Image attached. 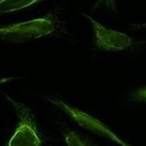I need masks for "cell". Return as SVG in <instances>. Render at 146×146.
<instances>
[{
  "mask_svg": "<svg viewBox=\"0 0 146 146\" xmlns=\"http://www.w3.org/2000/svg\"><path fill=\"white\" fill-rule=\"evenodd\" d=\"M58 17L48 14L29 21L0 27V39L11 43H21L52 34L58 25Z\"/></svg>",
  "mask_w": 146,
  "mask_h": 146,
  "instance_id": "cell-1",
  "label": "cell"
},
{
  "mask_svg": "<svg viewBox=\"0 0 146 146\" xmlns=\"http://www.w3.org/2000/svg\"><path fill=\"white\" fill-rule=\"evenodd\" d=\"M132 97H133V100H138V102H146V87L137 90L132 95Z\"/></svg>",
  "mask_w": 146,
  "mask_h": 146,
  "instance_id": "cell-8",
  "label": "cell"
},
{
  "mask_svg": "<svg viewBox=\"0 0 146 146\" xmlns=\"http://www.w3.org/2000/svg\"><path fill=\"white\" fill-rule=\"evenodd\" d=\"M96 7H104L109 8L110 10L116 12L117 8H116V1L115 0H98L97 3L95 5Z\"/></svg>",
  "mask_w": 146,
  "mask_h": 146,
  "instance_id": "cell-7",
  "label": "cell"
},
{
  "mask_svg": "<svg viewBox=\"0 0 146 146\" xmlns=\"http://www.w3.org/2000/svg\"><path fill=\"white\" fill-rule=\"evenodd\" d=\"M18 79H20V78H19V77H7V78H2V79H0V84L6 83V82H8V81L16 80H18Z\"/></svg>",
  "mask_w": 146,
  "mask_h": 146,
  "instance_id": "cell-9",
  "label": "cell"
},
{
  "mask_svg": "<svg viewBox=\"0 0 146 146\" xmlns=\"http://www.w3.org/2000/svg\"><path fill=\"white\" fill-rule=\"evenodd\" d=\"M39 1L41 0H0V15L22 10Z\"/></svg>",
  "mask_w": 146,
  "mask_h": 146,
  "instance_id": "cell-5",
  "label": "cell"
},
{
  "mask_svg": "<svg viewBox=\"0 0 146 146\" xmlns=\"http://www.w3.org/2000/svg\"><path fill=\"white\" fill-rule=\"evenodd\" d=\"M83 16L92 25L94 32V45L100 50L119 51V50L130 48L134 44L135 40L131 38L129 35L108 29L87 14H83Z\"/></svg>",
  "mask_w": 146,
  "mask_h": 146,
  "instance_id": "cell-3",
  "label": "cell"
},
{
  "mask_svg": "<svg viewBox=\"0 0 146 146\" xmlns=\"http://www.w3.org/2000/svg\"><path fill=\"white\" fill-rule=\"evenodd\" d=\"M5 98L11 103L18 118V125L7 146H42V137L31 109L7 94Z\"/></svg>",
  "mask_w": 146,
  "mask_h": 146,
  "instance_id": "cell-2",
  "label": "cell"
},
{
  "mask_svg": "<svg viewBox=\"0 0 146 146\" xmlns=\"http://www.w3.org/2000/svg\"><path fill=\"white\" fill-rule=\"evenodd\" d=\"M64 140L67 146H96L90 143L88 140L81 138L74 131H68L64 133Z\"/></svg>",
  "mask_w": 146,
  "mask_h": 146,
  "instance_id": "cell-6",
  "label": "cell"
},
{
  "mask_svg": "<svg viewBox=\"0 0 146 146\" xmlns=\"http://www.w3.org/2000/svg\"><path fill=\"white\" fill-rule=\"evenodd\" d=\"M47 100L50 103L56 105L57 107L60 108L62 111H66L68 114H70L71 118L74 119L80 126L95 132V133L102 134V136H105V137H107V138L111 139L114 141H117L118 143L121 144L122 146H128L126 143H124L123 141H121L120 139H119L112 131H111V130H109L102 122H100L99 120H97V119H94L93 117L90 116L89 114L79 111L78 109L72 108L71 106H70V105L66 104L64 102H62V100H58L57 98L48 97Z\"/></svg>",
  "mask_w": 146,
  "mask_h": 146,
  "instance_id": "cell-4",
  "label": "cell"
},
{
  "mask_svg": "<svg viewBox=\"0 0 146 146\" xmlns=\"http://www.w3.org/2000/svg\"><path fill=\"white\" fill-rule=\"evenodd\" d=\"M137 27H146V24H141V25H138Z\"/></svg>",
  "mask_w": 146,
  "mask_h": 146,
  "instance_id": "cell-10",
  "label": "cell"
}]
</instances>
